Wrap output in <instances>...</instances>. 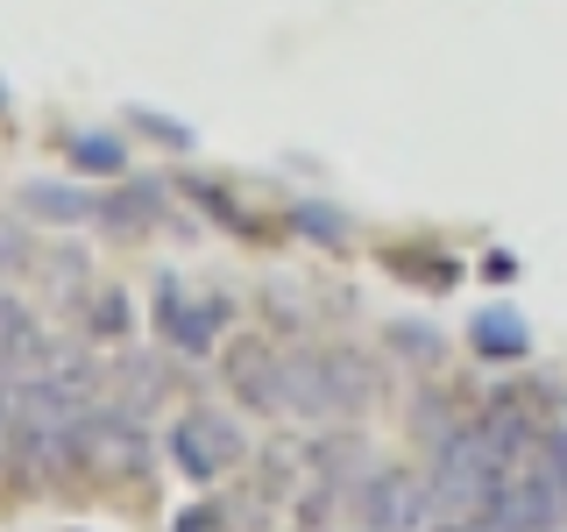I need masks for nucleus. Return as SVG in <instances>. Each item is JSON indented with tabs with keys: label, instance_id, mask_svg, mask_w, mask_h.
Here are the masks:
<instances>
[{
	"label": "nucleus",
	"instance_id": "9d476101",
	"mask_svg": "<svg viewBox=\"0 0 567 532\" xmlns=\"http://www.w3.org/2000/svg\"><path fill=\"white\" fill-rule=\"evenodd\" d=\"M71 164L114 177V171H121V142H106V135H71Z\"/></svg>",
	"mask_w": 567,
	"mask_h": 532
},
{
	"label": "nucleus",
	"instance_id": "f8f14e48",
	"mask_svg": "<svg viewBox=\"0 0 567 532\" xmlns=\"http://www.w3.org/2000/svg\"><path fill=\"white\" fill-rule=\"evenodd\" d=\"M298 227H306V235H319V242H341V235H348V227L333 221L327 206H298Z\"/></svg>",
	"mask_w": 567,
	"mask_h": 532
},
{
	"label": "nucleus",
	"instance_id": "ddd939ff",
	"mask_svg": "<svg viewBox=\"0 0 567 532\" xmlns=\"http://www.w3.org/2000/svg\"><path fill=\"white\" fill-rule=\"evenodd\" d=\"M0 270H29V242H22V227H8V221H0Z\"/></svg>",
	"mask_w": 567,
	"mask_h": 532
},
{
	"label": "nucleus",
	"instance_id": "f03ea898",
	"mask_svg": "<svg viewBox=\"0 0 567 532\" xmlns=\"http://www.w3.org/2000/svg\"><path fill=\"white\" fill-rule=\"evenodd\" d=\"M171 461L192 475V483H220L227 469L241 461V426L227 412H192L171 426Z\"/></svg>",
	"mask_w": 567,
	"mask_h": 532
},
{
	"label": "nucleus",
	"instance_id": "7ed1b4c3",
	"mask_svg": "<svg viewBox=\"0 0 567 532\" xmlns=\"http://www.w3.org/2000/svg\"><path fill=\"white\" fill-rule=\"evenodd\" d=\"M362 519H369V532H419L433 519V483H419V475H369Z\"/></svg>",
	"mask_w": 567,
	"mask_h": 532
},
{
	"label": "nucleus",
	"instance_id": "f257e3e1",
	"mask_svg": "<svg viewBox=\"0 0 567 532\" xmlns=\"http://www.w3.org/2000/svg\"><path fill=\"white\" fill-rule=\"evenodd\" d=\"M511 461L483 426H454V433H440V461H433V511L440 519H475V511H489V497L511 483Z\"/></svg>",
	"mask_w": 567,
	"mask_h": 532
},
{
	"label": "nucleus",
	"instance_id": "dca6fc26",
	"mask_svg": "<svg viewBox=\"0 0 567 532\" xmlns=\"http://www.w3.org/2000/svg\"><path fill=\"white\" fill-rule=\"evenodd\" d=\"M171 532H220V511H206V504H192L185 519H177Z\"/></svg>",
	"mask_w": 567,
	"mask_h": 532
},
{
	"label": "nucleus",
	"instance_id": "2eb2a0df",
	"mask_svg": "<svg viewBox=\"0 0 567 532\" xmlns=\"http://www.w3.org/2000/svg\"><path fill=\"white\" fill-rule=\"evenodd\" d=\"M0 454H14V383L0 377Z\"/></svg>",
	"mask_w": 567,
	"mask_h": 532
},
{
	"label": "nucleus",
	"instance_id": "39448f33",
	"mask_svg": "<svg viewBox=\"0 0 567 532\" xmlns=\"http://www.w3.org/2000/svg\"><path fill=\"white\" fill-rule=\"evenodd\" d=\"M475 426H483V433H489V440H496V448H504L511 461H518V469L532 461V448H539V426H532V412H525L518 398H496V405H489V412L475 419Z\"/></svg>",
	"mask_w": 567,
	"mask_h": 532
},
{
	"label": "nucleus",
	"instance_id": "4468645a",
	"mask_svg": "<svg viewBox=\"0 0 567 532\" xmlns=\"http://www.w3.org/2000/svg\"><path fill=\"white\" fill-rule=\"evenodd\" d=\"M93 327H100V334H121V327H128V298L106 291V298H100V313H93Z\"/></svg>",
	"mask_w": 567,
	"mask_h": 532
},
{
	"label": "nucleus",
	"instance_id": "20e7f679",
	"mask_svg": "<svg viewBox=\"0 0 567 532\" xmlns=\"http://www.w3.org/2000/svg\"><path fill=\"white\" fill-rule=\"evenodd\" d=\"M220 319H227L220 298H206V306H185L171 284H164V298H156V327H164V334H171V348H185V355H206Z\"/></svg>",
	"mask_w": 567,
	"mask_h": 532
},
{
	"label": "nucleus",
	"instance_id": "0eeeda50",
	"mask_svg": "<svg viewBox=\"0 0 567 532\" xmlns=\"http://www.w3.org/2000/svg\"><path fill=\"white\" fill-rule=\"evenodd\" d=\"M29 206L50 213V221H93L100 213V200H85V192H71V185H29Z\"/></svg>",
	"mask_w": 567,
	"mask_h": 532
},
{
	"label": "nucleus",
	"instance_id": "1a4fd4ad",
	"mask_svg": "<svg viewBox=\"0 0 567 532\" xmlns=\"http://www.w3.org/2000/svg\"><path fill=\"white\" fill-rule=\"evenodd\" d=\"M525 469H539L546 483L560 490V504H567V426H554V433H539V448H532Z\"/></svg>",
	"mask_w": 567,
	"mask_h": 532
},
{
	"label": "nucleus",
	"instance_id": "f3484780",
	"mask_svg": "<svg viewBox=\"0 0 567 532\" xmlns=\"http://www.w3.org/2000/svg\"><path fill=\"white\" fill-rule=\"evenodd\" d=\"M398 348L425 355V362H433V355H440V341H433V334H425V327H398Z\"/></svg>",
	"mask_w": 567,
	"mask_h": 532
},
{
	"label": "nucleus",
	"instance_id": "9b49d317",
	"mask_svg": "<svg viewBox=\"0 0 567 532\" xmlns=\"http://www.w3.org/2000/svg\"><path fill=\"white\" fill-rule=\"evenodd\" d=\"M135 129H150L156 142H171V150H185V142H192V129H185V121H164V114H142V106H135Z\"/></svg>",
	"mask_w": 567,
	"mask_h": 532
},
{
	"label": "nucleus",
	"instance_id": "6e6552de",
	"mask_svg": "<svg viewBox=\"0 0 567 532\" xmlns=\"http://www.w3.org/2000/svg\"><path fill=\"white\" fill-rule=\"evenodd\" d=\"M475 348H489V355H525L532 334L518 327V319H504V313H483V319H475Z\"/></svg>",
	"mask_w": 567,
	"mask_h": 532
},
{
	"label": "nucleus",
	"instance_id": "423d86ee",
	"mask_svg": "<svg viewBox=\"0 0 567 532\" xmlns=\"http://www.w3.org/2000/svg\"><path fill=\"white\" fill-rule=\"evenodd\" d=\"M93 221L121 227V235H128V227H150V221H156V185H135V192H114V200H100Z\"/></svg>",
	"mask_w": 567,
	"mask_h": 532
}]
</instances>
